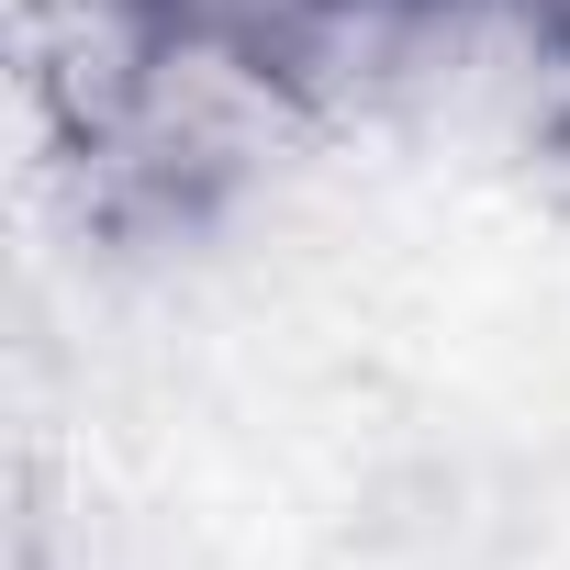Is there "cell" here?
Returning <instances> with one entry per match:
<instances>
[{
  "label": "cell",
  "instance_id": "cell-1",
  "mask_svg": "<svg viewBox=\"0 0 570 570\" xmlns=\"http://www.w3.org/2000/svg\"><path fill=\"white\" fill-rule=\"evenodd\" d=\"M23 112L90 246L202 235L279 135L179 0H23Z\"/></svg>",
  "mask_w": 570,
  "mask_h": 570
},
{
  "label": "cell",
  "instance_id": "cell-2",
  "mask_svg": "<svg viewBox=\"0 0 570 570\" xmlns=\"http://www.w3.org/2000/svg\"><path fill=\"white\" fill-rule=\"evenodd\" d=\"M503 79L525 90V146L570 179V0H503Z\"/></svg>",
  "mask_w": 570,
  "mask_h": 570
}]
</instances>
